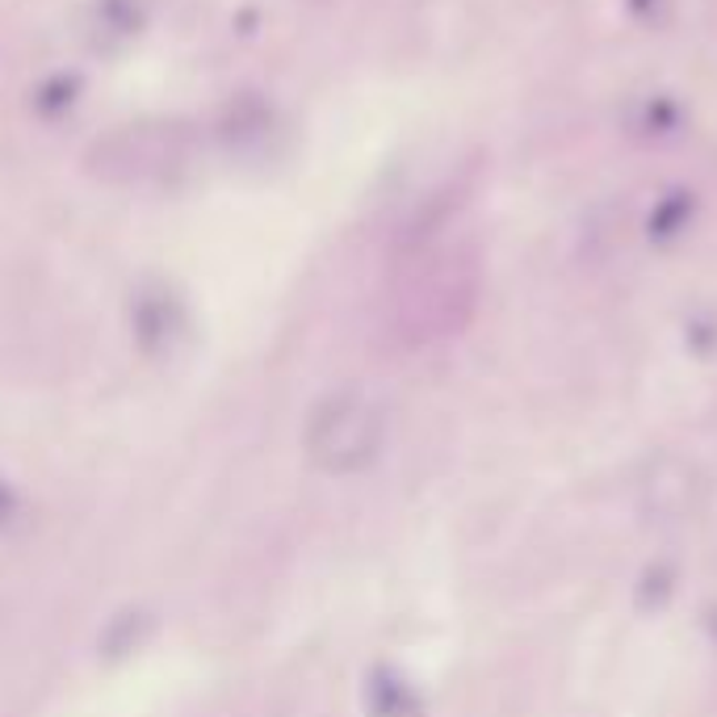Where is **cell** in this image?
Masks as SVG:
<instances>
[{
	"mask_svg": "<svg viewBox=\"0 0 717 717\" xmlns=\"http://www.w3.org/2000/svg\"><path fill=\"white\" fill-rule=\"evenodd\" d=\"M382 436H386V424L374 398L340 391L311 412L302 450L311 457V466H320L323 474H357L377 457Z\"/></svg>",
	"mask_w": 717,
	"mask_h": 717,
	"instance_id": "6da1fadb",
	"label": "cell"
}]
</instances>
